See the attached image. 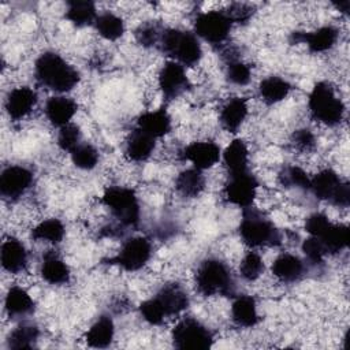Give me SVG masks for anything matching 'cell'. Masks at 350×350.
I'll use <instances>...</instances> for the list:
<instances>
[{"instance_id": "obj_1", "label": "cell", "mask_w": 350, "mask_h": 350, "mask_svg": "<svg viewBox=\"0 0 350 350\" xmlns=\"http://www.w3.org/2000/svg\"><path fill=\"white\" fill-rule=\"evenodd\" d=\"M34 75L40 85L64 93L79 82V72L56 52L41 53L34 63Z\"/></svg>"}, {"instance_id": "obj_2", "label": "cell", "mask_w": 350, "mask_h": 350, "mask_svg": "<svg viewBox=\"0 0 350 350\" xmlns=\"http://www.w3.org/2000/svg\"><path fill=\"white\" fill-rule=\"evenodd\" d=\"M196 287L205 297H230L235 293V280L226 262L219 258H206L197 268Z\"/></svg>"}, {"instance_id": "obj_3", "label": "cell", "mask_w": 350, "mask_h": 350, "mask_svg": "<svg viewBox=\"0 0 350 350\" xmlns=\"http://www.w3.org/2000/svg\"><path fill=\"white\" fill-rule=\"evenodd\" d=\"M239 235L250 247L278 246L282 242V235L276 226L260 211L245 208L241 223Z\"/></svg>"}, {"instance_id": "obj_4", "label": "cell", "mask_w": 350, "mask_h": 350, "mask_svg": "<svg viewBox=\"0 0 350 350\" xmlns=\"http://www.w3.org/2000/svg\"><path fill=\"white\" fill-rule=\"evenodd\" d=\"M159 46L164 55L182 66H194L202 56L197 36L180 29H164Z\"/></svg>"}, {"instance_id": "obj_5", "label": "cell", "mask_w": 350, "mask_h": 350, "mask_svg": "<svg viewBox=\"0 0 350 350\" xmlns=\"http://www.w3.org/2000/svg\"><path fill=\"white\" fill-rule=\"evenodd\" d=\"M308 105L312 116L325 126L339 124L345 115V105L328 82H317L313 86Z\"/></svg>"}, {"instance_id": "obj_6", "label": "cell", "mask_w": 350, "mask_h": 350, "mask_svg": "<svg viewBox=\"0 0 350 350\" xmlns=\"http://www.w3.org/2000/svg\"><path fill=\"white\" fill-rule=\"evenodd\" d=\"M103 204L124 227H134L139 221V204L135 193L123 186H112L104 191Z\"/></svg>"}, {"instance_id": "obj_7", "label": "cell", "mask_w": 350, "mask_h": 350, "mask_svg": "<svg viewBox=\"0 0 350 350\" xmlns=\"http://www.w3.org/2000/svg\"><path fill=\"white\" fill-rule=\"evenodd\" d=\"M309 189L319 198L332 205L346 208L350 202V186L340 180L338 174L329 168L320 171L310 179Z\"/></svg>"}, {"instance_id": "obj_8", "label": "cell", "mask_w": 350, "mask_h": 350, "mask_svg": "<svg viewBox=\"0 0 350 350\" xmlns=\"http://www.w3.org/2000/svg\"><path fill=\"white\" fill-rule=\"evenodd\" d=\"M171 338L174 346L183 350H204L213 343L212 332L194 317L179 320L171 332Z\"/></svg>"}, {"instance_id": "obj_9", "label": "cell", "mask_w": 350, "mask_h": 350, "mask_svg": "<svg viewBox=\"0 0 350 350\" xmlns=\"http://www.w3.org/2000/svg\"><path fill=\"white\" fill-rule=\"evenodd\" d=\"M231 26L232 22L224 11L201 12L194 19V31L197 37H201L213 45H219L226 41Z\"/></svg>"}, {"instance_id": "obj_10", "label": "cell", "mask_w": 350, "mask_h": 350, "mask_svg": "<svg viewBox=\"0 0 350 350\" xmlns=\"http://www.w3.org/2000/svg\"><path fill=\"white\" fill-rule=\"evenodd\" d=\"M258 182L247 170L243 172L228 174V180L224 186V198L237 206L249 208L256 197Z\"/></svg>"}, {"instance_id": "obj_11", "label": "cell", "mask_w": 350, "mask_h": 350, "mask_svg": "<svg viewBox=\"0 0 350 350\" xmlns=\"http://www.w3.org/2000/svg\"><path fill=\"white\" fill-rule=\"evenodd\" d=\"M152 246L146 238L135 237L127 239L120 247L119 253L109 258V264H115L124 271H138L150 258Z\"/></svg>"}, {"instance_id": "obj_12", "label": "cell", "mask_w": 350, "mask_h": 350, "mask_svg": "<svg viewBox=\"0 0 350 350\" xmlns=\"http://www.w3.org/2000/svg\"><path fill=\"white\" fill-rule=\"evenodd\" d=\"M190 83L185 67L174 60L167 62L159 72V88L167 100L179 97L189 89Z\"/></svg>"}, {"instance_id": "obj_13", "label": "cell", "mask_w": 350, "mask_h": 350, "mask_svg": "<svg viewBox=\"0 0 350 350\" xmlns=\"http://www.w3.org/2000/svg\"><path fill=\"white\" fill-rule=\"evenodd\" d=\"M33 172L23 165H10L0 175V193L7 200L19 198L31 185Z\"/></svg>"}, {"instance_id": "obj_14", "label": "cell", "mask_w": 350, "mask_h": 350, "mask_svg": "<svg viewBox=\"0 0 350 350\" xmlns=\"http://www.w3.org/2000/svg\"><path fill=\"white\" fill-rule=\"evenodd\" d=\"M220 148L212 141H197L187 145L180 156L183 160L190 161L197 170H206L215 165L220 159Z\"/></svg>"}, {"instance_id": "obj_15", "label": "cell", "mask_w": 350, "mask_h": 350, "mask_svg": "<svg viewBox=\"0 0 350 350\" xmlns=\"http://www.w3.org/2000/svg\"><path fill=\"white\" fill-rule=\"evenodd\" d=\"M37 104V94L27 86H19L12 89L5 98V111L14 120H19L27 116Z\"/></svg>"}, {"instance_id": "obj_16", "label": "cell", "mask_w": 350, "mask_h": 350, "mask_svg": "<svg viewBox=\"0 0 350 350\" xmlns=\"http://www.w3.org/2000/svg\"><path fill=\"white\" fill-rule=\"evenodd\" d=\"M154 299L159 302L165 316L179 314L180 312L187 309L190 304L187 293L178 283L164 284L154 295Z\"/></svg>"}, {"instance_id": "obj_17", "label": "cell", "mask_w": 350, "mask_h": 350, "mask_svg": "<svg viewBox=\"0 0 350 350\" xmlns=\"http://www.w3.org/2000/svg\"><path fill=\"white\" fill-rule=\"evenodd\" d=\"M293 42H305L310 52L319 53L331 49L338 41V30L334 26H323L310 33L295 31L291 36Z\"/></svg>"}, {"instance_id": "obj_18", "label": "cell", "mask_w": 350, "mask_h": 350, "mask_svg": "<svg viewBox=\"0 0 350 350\" xmlns=\"http://www.w3.org/2000/svg\"><path fill=\"white\" fill-rule=\"evenodd\" d=\"M45 115L48 120L57 127H63L70 123L72 116L78 111L77 103L66 96L51 97L45 104Z\"/></svg>"}, {"instance_id": "obj_19", "label": "cell", "mask_w": 350, "mask_h": 350, "mask_svg": "<svg viewBox=\"0 0 350 350\" xmlns=\"http://www.w3.org/2000/svg\"><path fill=\"white\" fill-rule=\"evenodd\" d=\"M272 273L280 282L294 283L305 275V264L294 254L283 253L272 262Z\"/></svg>"}, {"instance_id": "obj_20", "label": "cell", "mask_w": 350, "mask_h": 350, "mask_svg": "<svg viewBox=\"0 0 350 350\" xmlns=\"http://www.w3.org/2000/svg\"><path fill=\"white\" fill-rule=\"evenodd\" d=\"M137 127L153 138H160L170 133L171 118L164 108L148 111L138 118Z\"/></svg>"}, {"instance_id": "obj_21", "label": "cell", "mask_w": 350, "mask_h": 350, "mask_svg": "<svg viewBox=\"0 0 350 350\" xmlns=\"http://www.w3.org/2000/svg\"><path fill=\"white\" fill-rule=\"evenodd\" d=\"M154 139L149 134L144 133L138 127L131 131L126 141V149L124 153L129 160L131 161H145L150 157L153 149H154Z\"/></svg>"}, {"instance_id": "obj_22", "label": "cell", "mask_w": 350, "mask_h": 350, "mask_svg": "<svg viewBox=\"0 0 350 350\" xmlns=\"http://www.w3.org/2000/svg\"><path fill=\"white\" fill-rule=\"evenodd\" d=\"M27 264V252L18 239L8 238L1 245V265L10 273H18Z\"/></svg>"}, {"instance_id": "obj_23", "label": "cell", "mask_w": 350, "mask_h": 350, "mask_svg": "<svg viewBox=\"0 0 350 350\" xmlns=\"http://www.w3.org/2000/svg\"><path fill=\"white\" fill-rule=\"evenodd\" d=\"M247 116V101L243 97H234L228 100L220 111V123L230 131L235 133Z\"/></svg>"}, {"instance_id": "obj_24", "label": "cell", "mask_w": 350, "mask_h": 350, "mask_svg": "<svg viewBox=\"0 0 350 350\" xmlns=\"http://www.w3.org/2000/svg\"><path fill=\"white\" fill-rule=\"evenodd\" d=\"M40 273L49 284L59 286L70 280V269L67 264L55 252H48L42 257Z\"/></svg>"}, {"instance_id": "obj_25", "label": "cell", "mask_w": 350, "mask_h": 350, "mask_svg": "<svg viewBox=\"0 0 350 350\" xmlns=\"http://www.w3.org/2000/svg\"><path fill=\"white\" fill-rule=\"evenodd\" d=\"M231 316L234 323L239 327H254L260 321L254 298L250 295L237 297L231 306Z\"/></svg>"}, {"instance_id": "obj_26", "label": "cell", "mask_w": 350, "mask_h": 350, "mask_svg": "<svg viewBox=\"0 0 350 350\" xmlns=\"http://www.w3.org/2000/svg\"><path fill=\"white\" fill-rule=\"evenodd\" d=\"M115 334L113 321L109 316H100L89 328L86 332L85 340L90 347L96 349H104L111 345Z\"/></svg>"}, {"instance_id": "obj_27", "label": "cell", "mask_w": 350, "mask_h": 350, "mask_svg": "<svg viewBox=\"0 0 350 350\" xmlns=\"http://www.w3.org/2000/svg\"><path fill=\"white\" fill-rule=\"evenodd\" d=\"M176 191L185 198L198 197L205 189V176L201 170L187 168L182 171L175 180Z\"/></svg>"}, {"instance_id": "obj_28", "label": "cell", "mask_w": 350, "mask_h": 350, "mask_svg": "<svg viewBox=\"0 0 350 350\" xmlns=\"http://www.w3.org/2000/svg\"><path fill=\"white\" fill-rule=\"evenodd\" d=\"M4 308L10 317H22L34 310V301L27 294L26 290L22 287L14 286L8 290L5 299H4Z\"/></svg>"}, {"instance_id": "obj_29", "label": "cell", "mask_w": 350, "mask_h": 350, "mask_svg": "<svg viewBox=\"0 0 350 350\" xmlns=\"http://www.w3.org/2000/svg\"><path fill=\"white\" fill-rule=\"evenodd\" d=\"M223 163L228 174L247 171L249 152L242 139H232L223 152Z\"/></svg>"}, {"instance_id": "obj_30", "label": "cell", "mask_w": 350, "mask_h": 350, "mask_svg": "<svg viewBox=\"0 0 350 350\" xmlns=\"http://www.w3.org/2000/svg\"><path fill=\"white\" fill-rule=\"evenodd\" d=\"M291 90V85L276 75L267 77L258 85V93L264 103L267 104H276L287 97Z\"/></svg>"}, {"instance_id": "obj_31", "label": "cell", "mask_w": 350, "mask_h": 350, "mask_svg": "<svg viewBox=\"0 0 350 350\" xmlns=\"http://www.w3.org/2000/svg\"><path fill=\"white\" fill-rule=\"evenodd\" d=\"M66 18L75 26L83 27L94 23L97 18L96 5L88 0H72L67 3Z\"/></svg>"}, {"instance_id": "obj_32", "label": "cell", "mask_w": 350, "mask_h": 350, "mask_svg": "<svg viewBox=\"0 0 350 350\" xmlns=\"http://www.w3.org/2000/svg\"><path fill=\"white\" fill-rule=\"evenodd\" d=\"M321 241V243L325 247L327 254L331 253H339L349 245V227L345 224H331L327 227V230L320 235L316 237Z\"/></svg>"}, {"instance_id": "obj_33", "label": "cell", "mask_w": 350, "mask_h": 350, "mask_svg": "<svg viewBox=\"0 0 350 350\" xmlns=\"http://www.w3.org/2000/svg\"><path fill=\"white\" fill-rule=\"evenodd\" d=\"M40 329L29 323L19 324L15 329L11 331L7 339V346L14 350L33 349L38 340Z\"/></svg>"}, {"instance_id": "obj_34", "label": "cell", "mask_w": 350, "mask_h": 350, "mask_svg": "<svg viewBox=\"0 0 350 350\" xmlns=\"http://www.w3.org/2000/svg\"><path fill=\"white\" fill-rule=\"evenodd\" d=\"M93 25L98 31V34L108 41H115L120 38L124 33L123 19L109 11L97 15Z\"/></svg>"}, {"instance_id": "obj_35", "label": "cell", "mask_w": 350, "mask_h": 350, "mask_svg": "<svg viewBox=\"0 0 350 350\" xmlns=\"http://www.w3.org/2000/svg\"><path fill=\"white\" fill-rule=\"evenodd\" d=\"M66 228L59 219H48L36 226L31 231V237L36 241H45L51 243H59L64 237Z\"/></svg>"}, {"instance_id": "obj_36", "label": "cell", "mask_w": 350, "mask_h": 350, "mask_svg": "<svg viewBox=\"0 0 350 350\" xmlns=\"http://www.w3.org/2000/svg\"><path fill=\"white\" fill-rule=\"evenodd\" d=\"M71 160L81 170H93L98 163V152L90 144H79L71 153Z\"/></svg>"}, {"instance_id": "obj_37", "label": "cell", "mask_w": 350, "mask_h": 350, "mask_svg": "<svg viewBox=\"0 0 350 350\" xmlns=\"http://www.w3.org/2000/svg\"><path fill=\"white\" fill-rule=\"evenodd\" d=\"M226 77H227L228 82L242 86V85L249 83L250 77H252V70L242 60H239L234 56H227Z\"/></svg>"}, {"instance_id": "obj_38", "label": "cell", "mask_w": 350, "mask_h": 350, "mask_svg": "<svg viewBox=\"0 0 350 350\" xmlns=\"http://www.w3.org/2000/svg\"><path fill=\"white\" fill-rule=\"evenodd\" d=\"M163 27L157 22H144L135 29V40L139 45L150 48L159 45L160 37L163 34Z\"/></svg>"}, {"instance_id": "obj_39", "label": "cell", "mask_w": 350, "mask_h": 350, "mask_svg": "<svg viewBox=\"0 0 350 350\" xmlns=\"http://www.w3.org/2000/svg\"><path fill=\"white\" fill-rule=\"evenodd\" d=\"M262 272H264V261L261 256L256 252H249L241 261V265H239L241 276L247 282H253L258 279Z\"/></svg>"}, {"instance_id": "obj_40", "label": "cell", "mask_w": 350, "mask_h": 350, "mask_svg": "<svg viewBox=\"0 0 350 350\" xmlns=\"http://www.w3.org/2000/svg\"><path fill=\"white\" fill-rule=\"evenodd\" d=\"M279 180L284 187H299V189H309L310 178L308 174L295 165L284 167L279 174Z\"/></svg>"}, {"instance_id": "obj_41", "label": "cell", "mask_w": 350, "mask_h": 350, "mask_svg": "<svg viewBox=\"0 0 350 350\" xmlns=\"http://www.w3.org/2000/svg\"><path fill=\"white\" fill-rule=\"evenodd\" d=\"M79 144H81V131L78 126L68 123L60 127V131L57 135V145L62 150L71 153Z\"/></svg>"}, {"instance_id": "obj_42", "label": "cell", "mask_w": 350, "mask_h": 350, "mask_svg": "<svg viewBox=\"0 0 350 350\" xmlns=\"http://www.w3.org/2000/svg\"><path fill=\"white\" fill-rule=\"evenodd\" d=\"M139 313L144 317L145 321H148L152 325H159L164 321V319L167 317L164 310L161 309V306L159 305V302L153 298L146 299L139 306Z\"/></svg>"}, {"instance_id": "obj_43", "label": "cell", "mask_w": 350, "mask_h": 350, "mask_svg": "<svg viewBox=\"0 0 350 350\" xmlns=\"http://www.w3.org/2000/svg\"><path fill=\"white\" fill-rule=\"evenodd\" d=\"M302 252L306 256V258L313 264H320L324 260V256L327 254L324 245L321 241L316 237H309L302 243Z\"/></svg>"}, {"instance_id": "obj_44", "label": "cell", "mask_w": 350, "mask_h": 350, "mask_svg": "<svg viewBox=\"0 0 350 350\" xmlns=\"http://www.w3.org/2000/svg\"><path fill=\"white\" fill-rule=\"evenodd\" d=\"M291 142L294 148L299 152H310L316 146V137L308 129L295 130L291 135Z\"/></svg>"}, {"instance_id": "obj_45", "label": "cell", "mask_w": 350, "mask_h": 350, "mask_svg": "<svg viewBox=\"0 0 350 350\" xmlns=\"http://www.w3.org/2000/svg\"><path fill=\"white\" fill-rule=\"evenodd\" d=\"M232 23H246L254 14V8L245 3H232L226 11Z\"/></svg>"}, {"instance_id": "obj_46", "label": "cell", "mask_w": 350, "mask_h": 350, "mask_svg": "<svg viewBox=\"0 0 350 350\" xmlns=\"http://www.w3.org/2000/svg\"><path fill=\"white\" fill-rule=\"evenodd\" d=\"M329 224L331 221L324 213H313L306 219L305 228L310 237H320Z\"/></svg>"}, {"instance_id": "obj_47", "label": "cell", "mask_w": 350, "mask_h": 350, "mask_svg": "<svg viewBox=\"0 0 350 350\" xmlns=\"http://www.w3.org/2000/svg\"><path fill=\"white\" fill-rule=\"evenodd\" d=\"M335 7L342 11V12H347L349 8H350V1L349 0H345V1H339V3H335Z\"/></svg>"}]
</instances>
